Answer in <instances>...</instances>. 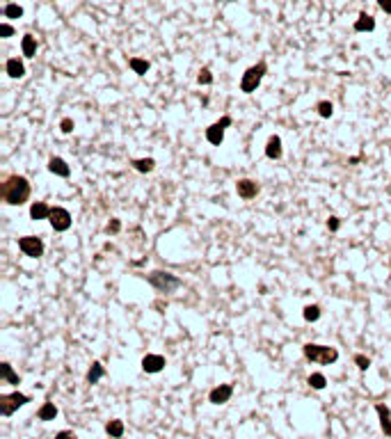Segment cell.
<instances>
[{"mask_svg": "<svg viewBox=\"0 0 391 439\" xmlns=\"http://www.w3.org/2000/svg\"><path fill=\"white\" fill-rule=\"evenodd\" d=\"M55 439H78V437H76V432H71V430H62L55 435Z\"/></svg>", "mask_w": 391, "mask_h": 439, "instance_id": "35", "label": "cell"}, {"mask_svg": "<svg viewBox=\"0 0 391 439\" xmlns=\"http://www.w3.org/2000/svg\"><path fill=\"white\" fill-rule=\"evenodd\" d=\"M0 375H3V380L7 384H18V382H21V378H18V375L12 370V364H7V362L0 364Z\"/></svg>", "mask_w": 391, "mask_h": 439, "instance_id": "19", "label": "cell"}, {"mask_svg": "<svg viewBox=\"0 0 391 439\" xmlns=\"http://www.w3.org/2000/svg\"><path fill=\"white\" fill-rule=\"evenodd\" d=\"M105 430H107V435L110 437H121L124 435V423H121L119 419H115V421H110L105 426Z\"/></svg>", "mask_w": 391, "mask_h": 439, "instance_id": "24", "label": "cell"}, {"mask_svg": "<svg viewBox=\"0 0 391 439\" xmlns=\"http://www.w3.org/2000/svg\"><path fill=\"white\" fill-rule=\"evenodd\" d=\"M5 16L7 18H21L23 16V7L21 5H14V3L5 5Z\"/></svg>", "mask_w": 391, "mask_h": 439, "instance_id": "27", "label": "cell"}, {"mask_svg": "<svg viewBox=\"0 0 391 439\" xmlns=\"http://www.w3.org/2000/svg\"><path fill=\"white\" fill-rule=\"evenodd\" d=\"M51 227L55 229V231H69L71 229V213L67 211V208H62V206H53L51 208Z\"/></svg>", "mask_w": 391, "mask_h": 439, "instance_id": "7", "label": "cell"}, {"mask_svg": "<svg viewBox=\"0 0 391 439\" xmlns=\"http://www.w3.org/2000/svg\"><path fill=\"white\" fill-rule=\"evenodd\" d=\"M165 368V357L163 355H146L142 359V370L144 373H160Z\"/></svg>", "mask_w": 391, "mask_h": 439, "instance_id": "11", "label": "cell"}, {"mask_svg": "<svg viewBox=\"0 0 391 439\" xmlns=\"http://www.w3.org/2000/svg\"><path fill=\"white\" fill-rule=\"evenodd\" d=\"M12 35H14V28L9 26V23H3V26H0V37L7 39V37H12Z\"/></svg>", "mask_w": 391, "mask_h": 439, "instance_id": "33", "label": "cell"}, {"mask_svg": "<svg viewBox=\"0 0 391 439\" xmlns=\"http://www.w3.org/2000/svg\"><path fill=\"white\" fill-rule=\"evenodd\" d=\"M375 412H378V416H380V426H382L384 435L391 439V409L387 407V405L378 403L375 405Z\"/></svg>", "mask_w": 391, "mask_h": 439, "instance_id": "12", "label": "cell"}, {"mask_svg": "<svg viewBox=\"0 0 391 439\" xmlns=\"http://www.w3.org/2000/svg\"><path fill=\"white\" fill-rule=\"evenodd\" d=\"M378 5H380V9H382V12L391 14V0H378Z\"/></svg>", "mask_w": 391, "mask_h": 439, "instance_id": "36", "label": "cell"}, {"mask_svg": "<svg viewBox=\"0 0 391 439\" xmlns=\"http://www.w3.org/2000/svg\"><path fill=\"white\" fill-rule=\"evenodd\" d=\"M48 169H51L53 174H57V177H62V179H67L71 174V167L62 158H57V156H53V158L48 160Z\"/></svg>", "mask_w": 391, "mask_h": 439, "instance_id": "13", "label": "cell"}, {"mask_svg": "<svg viewBox=\"0 0 391 439\" xmlns=\"http://www.w3.org/2000/svg\"><path fill=\"white\" fill-rule=\"evenodd\" d=\"M21 46H23V55H26V57H35V53H37V39L35 37L26 35V37H23V41H21Z\"/></svg>", "mask_w": 391, "mask_h": 439, "instance_id": "21", "label": "cell"}, {"mask_svg": "<svg viewBox=\"0 0 391 439\" xmlns=\"http://www.w3.org/2000/svg\"><path fill=\"white\" fill-rule=\"evenodd\" d=\"M236 190H238V197L254 199L258 194V190H261V185H258L256 181H252V179H241V181L236 183Z\"/></svg>", "mask_w": 391, "mask_h": 439, "instance_id": "9", "label": "cell"}, {"mask_svg": "<svg viewBox=\"0 0 391 439\" xmlns=\"http://www.w3.org/2000/svg\"><path fill=\"white\" fill-rule=\"evenodd\" d=\"M149 284L154 286L156 291H160V293H172V291H177L179 286H181V279H179V277H174L172 272L154 270L149 275Z\"/></svg>", "mask_w": 391, "mask_h": 439, "instance_id": "4", "label": "cell"}, {"mask_svg": "<svg viewBox=\"0 0 391 439\" xmlns=\"http://www.w3.org/2000/svg\"><path fill=\"white\" fill-rule=\"evenodd\" d=\"M318 318H320V306H318V304H307V306H305V320H309V323H316Z\"/></svg>", "mask_w": 391, "mask_h": 439, "instance_id": "25", "label": "cell"}, {"mask_svg": "<svg viewBox=\"0 0 391 439\" xmlns=\"http://www.w3.org/2000/svg\"><path fill=\"white\" fill-rule=\"evenodd\" d=\"M37 416H39V421H53L57 416V407L51 401H46L41 405V409L37 412Z\"/></svg>", "mask_w": 391, "mask_h": 439, "instance_id": "18", "label": "cell"}, {"mask_svg": "<svg viewBox=\"0 0 391 439\" xmlns=\"http://www.w3.org/2000/svg\"><path fill=\"white\" fill-rule=\"evenodd\" d=\"M60 128H62V133H71V130H73V119L64 117V119H62V124H60Z\"/></svg>", "mask_w": 391, "mask_h": 439, "instance_id": "32", "label": "cell"}, {"mask_svg": "<svg viewBox=\"0 0 391 439\" xmlns=\"http://www.w3.org/2000/svg\"><path fill=\"white\" fill-rule=\"evenodd\" d=\"M128 64H131V69L138 73V76H146V71H149V67H151L146 60H142V57H131Z\"/></svg>", "mask_w": 391, "mask_h": 439, "instance_id": "22", "label": "cell"}, {"mask_svg": "<svg viewBox=\"0 0 391 439\" xmlns=\"http://www.w3.org/2000/svg\"><path fill=\"white\" fill-rule=\"evenodd\" d=\"M327 227H330V231H336V229L341 227V222H339V217L336 215H332L330 220H327Z\"/></svg>", "mask_w": 391, "mask_h": 439, "instance_id": "34", "label": "cell"}, {"mask_svg": "<svg viewBox=\"0 0 391 439\" xmlns=\"http://www.w3.org/2000/svg\"><path fill=\"white\" fill-rule=\"evenodd\" d=\"M0 197L9 206H21L30 199V181L21 174H12L0 183Z\"/></svg>", "mask_w": 391, "mask_h": 439, "instance_id": "1", "label": "cell"}, {"mask_svg": "<svg viewBox=\"0 0 391 439\" xmlns=\"http://www.w3.org/2000/svg\"><path fill=\"white\" fill-rule=\"evenodd\" d=\"M307 382H309V384H311V387H314V389H318V391H320V389H325L327 380H325V375H322V373H311V375H309V380H307Z\"/></svg>", "mask_w": 391, "mask_h": 439, "instance_id": "28", "label": "cell"}, {"mask_svg": "<svg viewBox=\"0 0 391 439\" xmlns=\"http://www.w3.org/2000/svg\"><path fill=\"white\" fill-rule=\"evenodd\" d=\"M227 126H231V117H222L220 121H215L213 126H208L206 128V140L211 144L220 146L222 144V140H224V128H227Z\"/></svg>", "mask_w": 391, "mask_h": 439, "instance_id": "8", "label": "cell"}, {"mask_svg": "<svg viewBox=\"0 0 391 439\" xmlns=\"http://www.w3.org/2000/svg\"><path fill=\"white\" fill-rule=\"evenodd\" d=\"M231 393H233L231 384H220V387H215L213 391L208 393V401H211L213 405H224V403H229Z\"/></svg>", "mask_w": 391, "mask_h": 439, "instance_id": "10", "label": "cell"}, {"mask_svg": "<svg viewBox=\"0 0 391 439\" xmlns=\"http://www.w3.org/2000/svg\"><path fill=\"white\" fill-rule=\"evenodd\" d=\"M355 364L359 366V370H368L371 359H368V357H364V355H355Z\"/></svg>", "mask_w": 391, "mask_h": 439, "instance_id": "30", "label": "cell"}, {"mask_svg": "<svg viewBox=\"0 0 391 439\" xmlns=\"http://www.w3.org/2000/svg\"><path fill=\"white\" fill-rule=\"evenodd\" d=\"M316 110H318V115L322 117V119H330V117L334 115V105H332L330 101H320V103L316 105Z\"/></svg>", "mask_w": 391, "mask_h": 439, "instance_id": "26", "label": "cell"}, {"mask_svg": "<svg viewBox=\"0 0 391 439\" xmlns=\"http://www.w3.org/2000/svg\"><path fill=\"white\" fill-rule=\"evenodd\" d=\"M266 71H268L266 62H258V64L249 67V69L243 73V80H241V92H243V94H252V92H256V87L261 85Z\"/></svg>", "mask_w": 391, "mask_h": 439, "instance_id": "3", "label": "cell"}, {"mask_svg": "<svg viewBox=\"0 0 391 439\" xmlns=\"http://www.w3.org/2000/svg\"><path fill=\"white\" fill-rule=\"evenodd\" d=\"M197 82H199V85H211V82H213V76H211V71H208V69H202V71H199V76H197Z\"/></svg>", "mask_w": 391, "mask_h": 439, "instance_id": "29", "label": "cell"}, {"mask_svg": "<svg viewBox=\"0 0 391 439\" xmlns=\"http://www.w3.org/2000/svg\"><path fill=\"white\" fill-rule=\"evenodd\" d=\"M18 250L30 258H39L44 254V240L37 236H23L18 238Z\"/></svg>", "mask_w": 391, "mask_h": 439, "instance_id": "6", "label": "cell"}, {"mask_svg": "<svg viewBox=\"0 0 391 439\" xmlns=\"http://www.w3.org/2000/svg\"><path fill=\"white\" fill-rule=\"evenodd\" d=\"M131 165H133L138 172H154V167H156V160L154 158H138V160H131Z\"/></svg>", "mask_w": 391, "mask_h": 439, "instance_id": "20", "label": "cell"}, {"mask_svg": "<svg viewBox=\"0 0 391 439\" xmlns=\"http://www.w3.org/2000/svg\"><path fill=\"white\" fill-rule=\"evenodd\" d=\"M5 69H7V76H9V78H23V76H26V64H23L18 57H12V60H7Z\"/></svg>", "mask_w": 391, "mask_h": 439, "instance_id": "15", "label": "cell"}, {"mask_svg": "<svg viewBox=\"0 0 391 439\" xmlns=\"http://www.w3.org/2000/svg\"><path fill=\"white\" fill-rule=\"evenodd\" d=\"M305 357L309 362H316V364H334L339 359V350L332 348V345H318V343H307L302 348Z\"/></svg>", "mask_w": 391, "mask_h": 439, "instance_id": "2", "label": "cell"}, {"mask_svg": "<svg viewBox=\"0 0 391 439\" xmlns=\"http://www.w3.org/2000/svg\"><path fill=\"white\" fill-rule=\"evenodd\" d=\"M119 229H121V222L115 217V220H110V224H107V227H105V231H107V233H117V231H119Z\"/></svg>", "mask_w": 391, "mask_h": 439, "instance_id": "31", "label": "cell"}, {"mask_svg": "<svg viewBox=\"0 0 391 439\" xmlns=\"http://www.w3.org/2000/svg\"><path fill=\"white\" fill-rule=\"evenodd\" d=\"M103 375H105V368H103V366H101L99 362H94V364H92V368H90V373H87V382H90V384H96L101 378H103Z\"/></svg>", "mask_w": 391, "mask_h": 439, "instance_id": "23", "label": "cell"}, {"mask_svg": "<svg viewBox=\"0 0 391 439\" xmlns=\"http://www.w3.org/2000/svg\"><path fill=\"white\" fill-rule=\"evenodd\" d=\"M375 28V18L371 16V14H359V18L355 21V30L357 32H371Z\"/></svg>", "mask_w": 391, "mask_h": 439, "instance_id": "17", "label": "cell"}, {"mask_svg": "<svg viewBox=\"0 0 391 439\" xmlns=\"http://www.w3.org/2000/svg\"><path fill=\"white\" fill-rule=\"evenodd\" d=\"M30 217L32 220H48L51 217V206L46 202H35L30 206Z\"/></svg>", "mask_w": 391, "mask_h": 439, "instance_id": "16", "label": "cell"}, {"mask_svg": "<svg viewBox=\"0 0 391 439\" xmlns=\"http://www.w3.org/2000/svg\"><path fill=\"white\" fill-rule=\"evenodd\" d=\"M26 403H30V396H26V393H3L0 396V414L3 416H12L14 412H16L18 407H23Z\"/></svg>", "mask_w": 391, "mask_h": 439, "instance_id": "5", "label": "cell"}, {"mask_svg": "<svg viewBox=\"0 0 391 439\" xmlns=\"http://www.w3.org/2000/svg\"><path fill=\"white\" fill-rule=\"evenodd\" d=\"M266 156L270 160H279L281 158V138L279 135H272L266 144Z\"/></svg>", "mask_w": 391, "mask_h": 439, "instance_id": "14", "label": "cell"}]
</instances>
